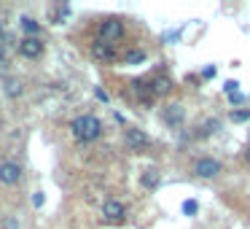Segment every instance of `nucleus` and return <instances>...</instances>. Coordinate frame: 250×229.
Segmentation results:
<instances>
[{
    "mask_svg": "<svg viewBox=\"0 0 250 229\" xmlns=\"http://www.w3.org/2000/svg\"><path fill=\"white\" fill-rule=\"evenodd\" d=\"M92 57H94V60H100V62H110V60H116V46L97 41V44L92 46Z\"/></svg>",
    "mask_w": 250,
    "mask_h": 229,
    "instance_id": "obj_10",
    "label": "nucleus"
},
{
    "mask_svg": "<svg viewBox=\"0 0 250 229\" xmlns=\"http://www.w3.org/2000/svg\"><path fill=\"white\" fill-rule=\"evenodd\" d=\"M19 54H22L24 60H41V57H43V41L41 38H24L22 44H19Z\"/></svg>",
    "mask_w": 250,
    "mask_h": 229,
    "instance_id": "obj_5",
    "label": "nucleus"
},
{
    "mask_svg": "<svg viewBox=\"0 0 250 229\" xmlns=\"http://www.w3.org/2000/svg\"><path fill=\"white\" fill-rule=\"evenodd\" d=\"M0 41H3V24H0Z\"/></svg>",
    "mask_w": 250,
    "mask_h": 229,
    "instance_id": "obj_25",
    "label": "nucleus"
},
{
    "mask_svg": "<svg viewBox=\"0 0 250 229\" xmlns=\"http://www.w3.org/2000/svg\"><path fill=\"white\" fill-rule=\"evenodd\" d=\"M148 87H151L153 97H167V94L172 92V78L169 76H156L153 81H148Z\"/></svg>",
    "mask_w": 250,
    "mask_h": 229,
    "instance_id": "obj_7",
    "label": "nucleus"
},
{
    "mask_svg": "<svg viewBox=\"0 0 250 229\" xmlns=\"http://www.w3.org/2000/svg\"><path fill=\"white\" fill-rule=\"evenodd\" d=\"M6 46H8V35H6L3 41H0V62L6 60Z\"/></svg>",
    "mask_w": 250,
    "mask_h": 229,
    "instance_id": "obj_21",
    "label": "nucleus"
},
{
    "mask_svg": "<svg viewBox=\"0 0 250 229\" xmlns=\"http://www.w3.org/2000/svg\"><path fill=\"white\" fill-rule=\"evenodd\" d=\"M196 210H199V205H196V200H186V202H183V213H186V216H194Z\"/></svg>",
    "mask_w": 250,
    "mask_h": 229,
    "instance_id": "obj_17",
    "label": "nucleus"
},
{
    "mask_svg": "<svg viewBox=\"0 0 250 229\" xmlns=\"http://www.w3.org/2000/svg\"><path fill=\"white\" fill-rule=\"evenodd\" d=\"M124 62L126 65H140V62H146V51H140V49L129 51V54L124 57Z\"/></svg>",
    "mask_w": 250,
    "mask_h": 229,
    "instance_id": "obj_15",
    "label": "nucleus"
},
{
    "mask_svg": "<svg viewBox=\"0 0 250 229\" xmlns=\"http://www.w3.org/2000/svg\"><path fill=\"white\" fill-rule=\"evenodd\" d=\"M22 30L27 33V38H38V33H41V24L35 22V19H30V17H22Z\"/></svg>",
    "mask_w": 250,
    "mask_h": 229,
    "instance_id": "obj_12",
    "label": "nucleus"
},
{
    "mask_svg": "<svg viewBox=\"0 0 250 229\" xmlns=\"http://www.w3.org/2000/svg\"><path fill=\"white\" fill-rule=\"evenodd\" d=\"M3 229H19V224H17V218H14V216H8V218H3Z\"/></svg>",
    "mask_w": 250,
    "mask_h": 229,
    "instance_id": "obj_20",
    "label": "nucleus"
},
{
    "mask_svg": "<svg viewBox=\"0 0 250 229\" xmlns=\"http://www.w3.org/2000/svg\"><path fill=\"white\" fill-rule=\"evenodd\" d=\"M215 68H205V70H202V76H205V78H212V76H215Z\"/></svg>",
    "mask_w": 250,
    "mask_h": 229,
    "instance_id": "obj_22",
    "label": "nucleus"
},
{
    "mask_svg": "<svg viewBox=\"0 0 250 229\" xmlns=\"http://www.w3.org/2000/svg\"><path fill=\"white\" fill-rule=\"evenodd\" d=\"M183 119H186L183 105L172 103V105H167V108H164V121H167L169 127H180V124H183Z\"/></svg>",
    "mask_w": 250,
    "mask_h": 229,
    "instance_id": "obj_9",
    "label": "nucleus"
},
{
    "mask_svg": "<svg viewBox=\"0 0 250 229\" xmlns=\"http://www.w3.org/2000/svg\"><path fill=\"white\" fill-rule=\"evenodd\" d=\"M124 38V22L121 19H105V22H100V41L103 44H110L116 46V41Z\"/></svg>",
    "mask_w": 250,
    "mask_h": 229,
    "instance_id": "obj_2",
    "label": "nucleus"
},
{
    "mask_svg": "<svg viewBox=\"0 0 250 229\" xmlns=\"http://www.w3.org/2000/svg\"><path fill=\"white\" fill-rule=\"evenodd\" d=\"M70 130L81 143H94L103 135V121H100L97 116H78V119H73Z\"/></svg>",
    "mask_w": 250,
    "mask_h": 229,
    "instance_id": "obj_1",
    "label": "nucleus"
},
{
    "mask_svg": "<svg viewBox=\"0 0 250 229\" xmlns=\"http://www.w3.org/2000/svg\"><path fill=\"white\" fill-rule=\"evenodd\" d=\"M103 216L108 218V221H121V218L126 216V207L121 205L119 200H108V202L103 205Z\"/></svg>",
    "mask_w": 250,
    "mask_h": 229,
    "instance_id": "obj_8",
    "label": "nucleus"
},
{
    "mask_svg": "<svg viewBox=\"0 0 250 229\" xmlns=\"http://www.w3.org/2000/svg\"><path fill=\"white\" fill-rule=\"evenodd\" d=\"M237 89H239L237 81H226V84H223V92H226V94H237Z\"/></svg>",
    "mask_w": 250,
    "mask_h": 229,
    "instance_id": "obj_19",
    "label": "nucleus"
},
{
    "mask_svg": "<svg viewBox=\"0 0 250 229\" xmlns=\"http://www.w3.org/2000/svg\"><path fill=\"white\" fill-rule=\"evenodd\" d=\"M245 159H248V164H250V146L245 148Z\"/></svg>",
    "mask_w": 250,
    "mask_h": 229,
    "instance_id": "obj_24",
    "label": "nucleus"
},
{
    "mask_svg": "<svg viewBox=\"0 0 250 229\" xmlns=\"http://www.w3.org/2000/svg\"><path fill=\"white\" fill-rule=\"evenodd\" d=\"M19 178H22V167H19L17 162H3L0 164V183L14 186Z\"/></svg>",
    "mask_w": 250,
    "mask_h": 229,
    "instance_id": "obj_6",
    "label": "nucleus"
},
{
    "mask_svg": "<svg viewBox=\"0 0 250 229\" xmlns=\"http://www.w3.org/2000/svg\"><path fill=\"white\" fill-rule=\"evenodd\" d=\"M221 170H223V164L218 162V159H212V157H202V159L194 162V175L196 178H215V175H221Z\"/></svg>",
    "mask_w": 250,
    "mask_h": 229,
    "instance_id": "obj_3",
    "label": "nucleus"
},
{
    "mask_svg": "<svg viewBox=\"0 0 250 229\" xmlns=\"http://www.w3.org/2000/svg\"><path fill=\"white\" fill-rule=\"evenodd\" d=\"M218 130H221V121H218V119H207L205 124H202V132H199V135L207 137V135H215Z\"/></svg>",
    "mask_w": 250,
    "mask_h": 229,
    "instance_id": "obj_14",
    "label": "nucleus"
},
{
    "mask_svg": "<svg viewBox=\"0 0 250 229\" xmlns=\"http://www.w3.org/2000/svg\"><path fill=\"white\" fill-rule=\"evenodd\" d=\"M124 140H126V146H129L132 151H143V148L151 146L148 135L143 130H137V127H126V130H124Z\"/></svg>",
    "mask_w": 250,
    "mask_h": 229,
    "instance_id": "obj_4",
    "label": "nucleus"
},
{
    "mask_svg": "<svg viewBox=\"0 0 250 229\" xmlns=\"http://www.w3.org/2000/svg\"><path fill=\"white\" fill-rule=\"evenodd\" d=\"M22 81H17V78H8L6 81V94L8 97H22Z\"/></svg>",
    "mask_w": 250,
    "mask_h": 229,
    "instance_id": "obj_13",
    "label": "nucleus"
},
{
    "mask_svg": "<svg viewBox=\"0 0 250 229\" xmlns=\"http://www.w3.org/2000/svg\"><path fill=\"white\" fill-rule=\"evenodd\" d=\"M132 87H135V94H137V97H140L146 105L153 100V94H151V87H148V81H135Z\"/></svg>",
    "mask_w": 250,
    "mask_h": 229,
    "instance_id": "obj_11",
    "label": "nucleus"
},
{
    "mask_svg": "<svg viewBox=\"0 0 250 229\" xmlns=\"http://www.w3.org/2000/svg\"><path fill=\"white\" fill-rule=\"evenodd\" d=\"M143 186H146V189H156L159 186V173L156 170H148V173L143 175Z\"/></svg>",
    "mask_w": 250,
    "mask_h": 229,
    "instance_id": "obj_16",
    "label": "nucleus"
},
{
    "mask_svg": "<svg viewBox=\"0 0 250 229\" xmlns=\"http://www.w3.org/2000/svg\"><path fill=\"white\" fill-rule=\"evenodd\" d=\"M250 119V111H231V121H248Z\"/></svg>",
    "mask_w": 250,
    "mask_h": 229,
    "instance_id": "obj_18",
    "label": "nucleus"
},
{
    "mask_svg": "<svg viewBox=\"0 0 250 229\" xmlns=\"http://www.w3.org/2000/svg\"><path fill=\"white\" fill-rule=\"evenodd\" d=\"M229 97H231V103H242V100H245L239 92H237V94H229Z\"/></svg>",
    "mask_w": 250,
    "mask_h": 229,
    "instance_id": "obj_23",
    "label": "nucleus"
}]
</instances>
